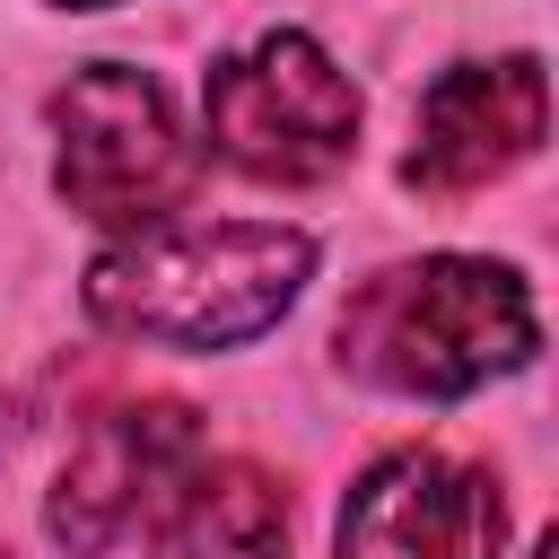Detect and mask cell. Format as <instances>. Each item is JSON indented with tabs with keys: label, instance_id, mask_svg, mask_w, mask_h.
<instances>
[{
	"label": "cell",
	"instance_id": "cell-1",
	"mask_svg": "<svg viewBox=\"0 0 559 559\" xmlns=\"http://www.w3.org/2000/svg\"><path fill=\"white\" fill-rule=\"evenodd\" d=\"M314 271V245L280 218H157L96 253L87 314L122 341L166 349H236L271 332Z\"/></svg>",
	"mask_w": 559,
	"mask_h": 559
},
{
	"label": "cell",
	"instance_id": "cell-2",
	"mask_svg": "<svg viewBox=\"0 0 559 559\" xmlns=\"http://www.w3.org/2000/svg\"><path fill=\"white\" fill-rule=\"evenodd\" d=\"M332 341L349 376L411 393V402H454L533 358V297L507 262L428 253V262H393L358 280Z\"/></svg>",
	"mask_w": 559,
	"mask_h": 559
},
{
	"label": "cell",
	"instance_id": "cell-3",
	"mask_svg": "<svg viewBox=\"0 0 559 559\" xmlns=\"http://www.w3.org/2000/svg\"><path fill=\"white\" fill-rule=\"evenodd\" d=\"M52 131H61V166H52L61 201L96 227H157L201 183V157L148 70L87 61L52 96Z\"/></svg>",
	"mask_w": 559,
	"mask_h": 559
},
{
	"label": "cell",
	"instance_id": "cell-4",
	"mask_svg": "<svg viewBox=\"0 0 559 559\" xmlns=\"http://www.w3.org/2000/svg\"><path fill=\"white\" fill-rule=\"evenodd\" d=\"M201 114H210L218 157L236 175H253V183H323L358 148L349 70L297 26H280V35L245 44L236 61H218Z\"/></svg>",
	"mask_w": 559,
	"mask_h": 559
},
{
	"label": "cell",
	"instance_id": "cell-5",
	"mask_svg": "<svg viewBox=\"0 0 559 559\" xmlns=\"http://www.w3.org/2000/svg\"><path fill=\"white\" fill-rule=\"evenodd\" d=\"M542 122H550V79H542L533 52H515V61H463V70H445L419 96L402 175L428 201L480 192V183H498L507 166H524L542 148Z\"/></svg>",
	"mask_w": 559,
	"mask_h": 559
},
{
	"label": "cell",
	"instance_id": "cell-6",
	"mask_svg": "<svg viewBox=\"0 0 559 559\" xmlns=\"http://www.w3.org/2000/svg\"><path fill=\"white\" fill-rule=\"evenodd\" d=\"M498 480L454 454H384L341 507V559H498Z\"/></svg>",
	"mask_w": 559,
	"mask_h": 559
},
{
	"label": "cell",
	"instance_id": "cell-7",
	"mask_svg": "<svg viewBox=\"0 0 559 559\" xmlns=\"http://www.w3.org/2000/svg\"><path fill=\"white\" fill-rule=\"evenodd\" d=\"M192 454H201V428H192L183 402H122V411H105L70 445V463L52 480V533L70 550H105L131 515H148V498Z\"/></svg>",
	"mask_w": 559,
	"mask_h": 559
},
{
	"label": "cell",
	"instance_id": "cell-8",
	"mask_svg": "<svg viewBox=\"0 0 559 559\" xmlns=\"http://www.w3.org/2000/svg\"><path fill=\"white\" fill-rule=\"evenodd\" d=\"M148 559H288V498L262 463H183L148 498Z\"/></svg>",
	"mask_w": 559,
	"mask_h": 559
},
{
	"label": "cell",
	"instance_id": "cell-9",
	"mask_svg": "<svg viewBox=\"0 0 559 559\" xmlns=\"http://www.w3.org/2000/svg\"><path fill=\"white\" fill-rule=\"evenodd\" d=\"M61 9H114V0H61Z\"/></svg>",
	"mask_w": 559,
	"mask_h": 559
},
{
	"label": "cell",
	"instance_id": "cell-10",
	"mask_svg": "<svg viewBox=\"0 0 559 559\" xmlns=\"http://www.w3.org/2000/svg\"><path fill=\"white\" fill-rule=\"evenodd\" d=\"M0 559H9V550H0Z\"/></svg>",
	"mask_w": 559,
	"mask_h": 559
}]
</instances>
